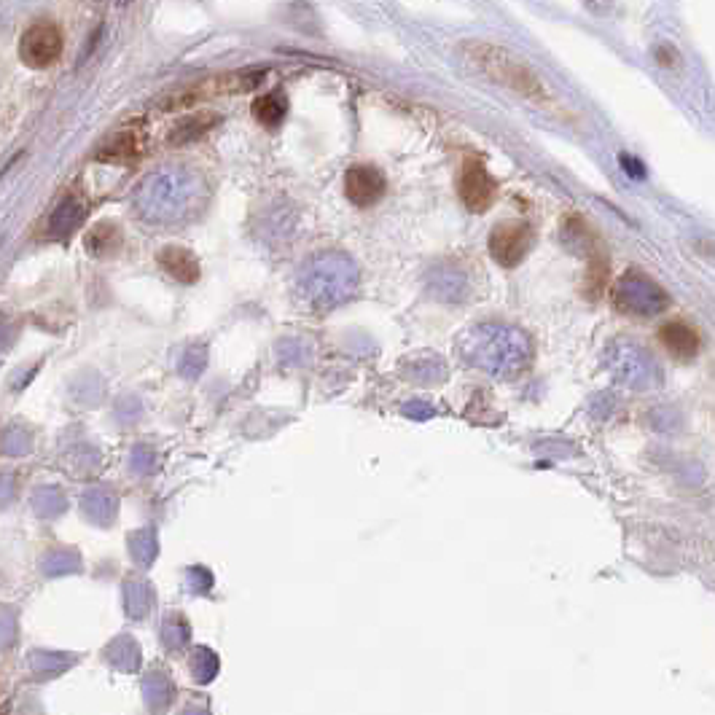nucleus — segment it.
<instances>
[{"instance_id": "nucleus-5", "label": "nucleus", "mask_w": 715, "mask_h": 715, "mask_svg": "<svg viewBox=\"0 0 715 715\" xmlns=\"http://www.w3.org/2000/svg\"><path fill=\"white\" fill-rule=\"evenodd\" d=\"M533 240L535 234L530 224H525V221H503V224H498L490 232L487 248H490V256L495 264L511 269L525 261V256L533 248Z\"/></svg>"}, {"instance_id": "nucleus-2", "label": "nucleus", "mask_w": 715, "mask_h": 715, "mask_svg": "<svg viewBox=\"0 0 715 715\" xmlns=\"http://www.w3.org/2000/svg\"><path fill=\"white\" fill-rule=\"evenodd\" d=\"M264 73H226V76H216L210 81H199V84H191V87L181 89L164 100L159 108L162 111H178V108H191L197 103H207L213 97L221 95H240V92H248L261 81Z\"/></svg>"}, {"instance_id": "nucleus-6", "label": "nucleus", "mask_w": 715, "mask_h": 715, "mask_svg": "<svg viewBox=\"0 0 715 715\" xmlns=\"http://www.w3.org/2000/svg\"><path fill=\"white\" fill-rule=\"evenodd\" d=\"M667 302L670 296L651 277L635 275V272L624 275L616 291V307L629 315H654V312H662Z\"/></svg>"}, {"instance_id": "nucleus-10", "label": "nucleus", "mask_w": 715, "mask_h": 715, "mask_svg": "<svg viewBox=\"0 0 715 715\" xmlns=\"http://www.w3.org/2000/svg\"><path fill=\"white\" fill-rule=\"evenodd\" d=\"M159 267H162L164 275H170L173 280L183 285H191L199 280V261L194 259V253L189 248H181V245H167V248L159 250Z\"/></svg>"}, {"instance_id": "nucleus-8", "label": "nucleus", "mask_w": 715, "mask_h": 715, "mask_svg": "<svg viewBox=\"0 0 715 715\" xmlns=\"http://www.w3.org/2000/svg\"><path fill=\"white\" fill-rule=\"evenodd\" d=\"M143 151H146V135L135 124H127V127H121V130L105 138V143L97 151V159L100 162L127 164L132 159H138Z\"/></svg>"}, {"instance_id": "nucleus-7", "label": "nucleus", "mask_w": 715, "mask_h": 715, "mask_svg": "<svg viewBox=\"0 0 715 715\" xmlns=\"http://www.w3.org/2000/svg\"><path fill=\"white\" fill-rule=\"evenodd\" d=\"M388 181L374 164H353L345 173V197L358 207L377 205L385 197Z\"/></svg>"}, {"instance_id": "nucleus-4", "label": "nucleus", "mask_w": 715, "mask_h": 715, "mask_svg": "<svg viewBox=\"0 0 715 715\" xmlns=\"http://www.w3.org/2000/svg\"><path fill=\"white\" fill-rule=\"evenodd\" d=\"M457 191H460L463 205L476 216H482L498 197V183H495L487 164L479 156H468L460 167V175H457Z\"/></svg>"}, {"instance_id": "nucleus-12", "label": "nucleus", "mask_w": 715, "mask_h": 715, "mask_svg": "<svg viewBox=\"0 0 715 715\" xmlns=\"http://www.w3.org/2000/svg\"><path fill=\"white\" fill-rule=\"evenodd\" d=\"M218 121V116L213 113H199V116H191V119H186V121H181L178 127H175V132H173V143H189V140H194V138H199V135H205L213 124Z\"/></svg>"}, {"instance_id": "nucleus-13", "label": "nucleus", "mask_w": 715, "mask_h": 715, "mask_svg": "<svg viewBox=\"0 0 715 715\" xmlns=\"http://www.w3.org/2000/svg\"><path fill=\"white\" fill-rule=\"evenodd\" d=\"M656 60H659V65H662V68H675V65H678L675 49H667V46L656 49Z\"/></svg>"}, {"instance_id": "nucleus-1", "label": "nucleus", "mask_w": 715, "mask_h": 715, "mask_svg": "<svg viewBox=\"0 0 715 715\" xmlns=\"http://www.w3.org/2000/svg\"><path fill=\"white\" fill-rule=\"evenodd\" d=\"M463 57H466V62L476 73H482L492 84L509 89V92L519 95L527 103H533L535 108H541V111L568 116L565 105L560 103V97L554 95L552 87L543 81L541 73L530 62L509 52V49L490 44V41H471V44L463 46Z\"/></svg>"}, {"instance_id": "nucleus-3", "label": "nucleus", "mask_w": 715, "mask_h": 715, "mask_svg": "<svg viewBox=\"0 0 715 715\" xmlns=\"http://www.w3.org/2000/svg\"><path fill=\"white\" fill-rule=\"evenodd\" d=\"M62 49H65V35L49 19L33 22L19 38V60L25 62L27 68H52L62 57Z\"/></svg>"}, {"instance_id": "nucleus-9", "label": "nucleus", "mask_w": 715, "mask_h": 715, "mask_svg": "<svg viewBox=\"0 0 715 715\" xmlns=\"http://www.w3.org/2000/svg\"><path fill=\"white\" fill-rule=\"evenodd\" d=\"M659 342L675 361H691L702 350V336L686 320H667L659 328Z\"/></svg>"}, {"instance_id": "nucleus-11", "label": "nucleus", "mask_w": 715, "mask_h": 715, "mask_svg": "<svg viewBox=\"0 0 715 715\" xmlns=\"http://www.w3.org/2000/svg\"><path fill=\"white\" fill-rule=\"evenodd\" d=\"M285 113H288V100L280 92L256 97V103H253V119L259 121L261 127H269V130L285 119Z\"/></svg>"}]
</instances>
